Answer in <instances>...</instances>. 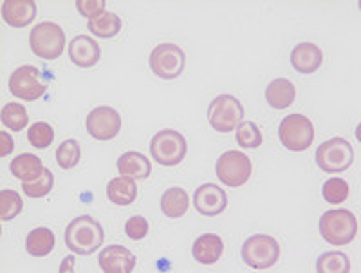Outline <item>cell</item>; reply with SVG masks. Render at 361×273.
Returning <instances> with one entry per match:
<instances>
[{
  "instance_id": "1",
  "label": "cell",
  "mask_w": 361,
  "mask_h": 273,
  "mask_svg": "<svg viewBox=\"0 0 361 273\" xmlns=\"http://www.w3.org/2000/svg\"><path fill=\"white\" fill-rule=\"evenodd\" d=\"M105 233L94 217L80 215L66 228V246L76 255H92L103 244Z\"/></svg>"
},
{
  "instance_id": "2",
  "label": "cell",
  "mask_w": 361,
  "mask_h": 273,
  "mask_svg": "<svg viewBox=\"0 0 361 273\" xmlns=\"http://www.w3.org/2000/svg\"><path fill=\"white\" fill-rule=\"evenodd\" d=\"M318 224L322 237L333 246L350 244L357 236V219L350 210H327Z\"/></svg>"
},
{
  "instance_id": "3",
  "label": "cell",
  "mask_w": 361,
  "mask_h": 273,
  "mask_svg": "<svg viewBox=\"0 0 361 273\" xmlns=\"http://www.w3.org/2000/svg\"><path fill=\"white\" fill-rule=\"evenodd\" d=\"M354 163L353 145L345 138H331L316 150V165L329 174H340Z\"/></svg>"
},
{
  "instance_id": "4",
  "label": "cell",
  "mask_w": 361,
  "mask_h": 273,
  "mask_svg": "<svg viewBox=\"0 0 361 273\" xmlns=\"http://www.w3.org/2000/svg\"><path fill=\"white\" fill-rule=\"evenodd\" d=\"M31 51L44 60H56L66 49V35L54 22H42L29 35Z\"/></svg>"
},
{
  "instance_id": "5",
  "label": "cell",
  "mask_w": 361,
  "mask_h": 273,
  "mask_svg": "<svg viewBox=\"0 0 361 273\" xmlns=\"http://www.w3.org/2000/svg\"><path fill=\"white\" fill-rule=\"evenodd\" d=\"M279 138L291 152H304L314 141V125L304 114H289L280 123Z\"/></svg>"
},
{
  "instance_id": "6",
  "label": "cell",
  "mask_w": 361,
  "mask_h": 273,
  "mask_svg": "<svg viewBox=\"0 0 361 273\" xmlns=\"http://www.w3.org/2000/svg\"><path fill=\"white\" fill-rule=\"evenodd\" d=\"M280 244L275 237L257 233L243 244V261L253 269H267L279 262Z\"/></svg>"
},
{
  "instance_id": "7",
  "label": "cell",
  "mask_w": 361,
  "mask_h": 273,
  "mask_svg": "<svg viewBox=\"0 0 361 273\" xmlns=\"http://www.w3.org/2000/svg\"><path fill=\"white\" fill-rule=\"evenodd\" d=\"M150 152L159 165H179L186 156V138L173 128H164L150 141Z\"/></svg>"
},
{
  "instance_id": "8",
  "label": "cell",
  "mask_w": 361,
  "mask_h": 273,
  "mask_svg": "<svg viewBox=\"0 0 361 273\" xmlns=\"http://www.w3.org/2000/svg\"><path fill=\"white\" fill-rule=\"evenodd\" d=\"M244 107L235 96L221 95L209 104L208 120L209 125L219 133H231L243 123Z\"/></svg>"
},
{
  "instance_id": "9",
  "label": "cell",
  "mask_w": 361,
  "mask_h": 273,
  "mask_svg": "<svg viewBox=\"0 0 361 273\" xmlns=\"http://www.w3.org/2000/svg\"><path fill=\"white\" fill-rule=\"evenodd\" d=\"M253 165L251 159L244 152L238 150H228L217 159L215 174L224 185L228 186H243L250 181Z\"/></svg>"
},
{
  "instance_id": "10",
  "label": "cell",
  "mask_w": 361,
  "mask_h": 273,
  "mask_svg": "<svg viewBox=\"0 0 361 273\" xmlns=\"http://www.w3.org/2000/svg\"><path fill=\"white\" fill-rule=\"evenodd\" d=\"M185 51L176 44H161L150 54V69L163 80L179 78L185 71Z\"/></svg>"
},
{
  "instance_id": "11",
  "label": "cell",
  "mask_w": 361,
  "mask_h": 273,
  "mask_svg": "<svg viewBox=\"0 0 361 273\" xmlns=\"http://www.w3.org/2000/svg\"><path fill=\"white\" fill-rule=\"evenodd\" d=\"M47 91L40 69L35 66H22L9 76V92L25 102L40 99Z\"/></svg>"
},
{
  "instance_id": "12",
  "label": "cell",
  "mask_w": 361,
  "mask_h": 273,
  "mask_svg": "<svg viewBox=\"0 0 361 273\" xmlns=\"http://www.w3.org/2000/svg\"><path fill=\"white\" fill-rule=\"evenodd\" d=\"M87 133L98 141H111L121 131V116L116 109L109 105L96 107L94 111L89 112L85 121Z\"/></svg>"
},
{
  "instance_id": "13",
  "label": "cell",
  "mask_w": 361,
  "mask_h": 273,
  "mask_svg": "<svg viewBox=\"0 0 361 273\" xmlns=\"http://www.w3.org/2000/svg\"><path fill=\"white\" fill-rule=\"evenodd\" d=\"M193 207L199 214L214 217V215L222 214L228 207V194L222 190L221 186L206 183L201 185L193 194Z\"/></svg>"
},
{
  "instance_id": "14",
  "label": "cell",
  "mask_w": 361,
  "mask_h": 273,
  "mask_svg": "<svg viewBox=\"0 0 361 273\" xmlns=\"http://www.w3.org/2000/svg\"><path fill=\"white\" fill-rule=\"evenodd\" d=\"M98 262L105 273H130L135 268V255L121 244H112L99 253Z\"/></svg>"
},
{
  "instance_id": "15",
  "label": "cell",
  "mask_w": 361,
  "mask_h": 273,
  "mask_svg": "<svg viewBox=\"0 0 361 273\" xmlns=\"http://www.w3.org/2000/svg\"><path fill=\"white\" fill-rule=\"evenodd\" d=\"M99 51L98 42L94 38L85 37V35H80V37H74L69 44V59L74 66L82 67V69H89V67H94L99 62Z\"/></svg>"
},
{
  "instance_id": "16",
  "label": "cell",
  "mask_w": 361,
  "mask_h": 273,
  "mask_svg": "<svg viewBox=\"0 0 361 273\" xmlns=\"http://www.w3.org/2000/svg\"><path fill=\"white\" fill-rule=\"evenodd\" d=\"M37 2L33 0H6L2 4V17L11 28H25L37 18Z\"/></svg>"
},
{
  "instance_id": "17",
  "label": "cell",
  "mask_w": 361,
  "mask_h": 273,
  "mask_svg": "<svg viewBox=\"0 0 361 273\" xmlns=\"http://www.w3.org/2000/svg\"><path fill=\"white\" fill-rule=\"evenodd\" d=\"M322 62H324V53H322L320 47L311 44V42L298 44L291 53V66L302 75L316 73L322 67Z\"/></svg>"
},
{
  "instance_id": "18",
  "label": "cell",
  "mask_w": 361,
  "mask_h": 273,
  "mask_svg": "<svg viewBox=\"0 0 361 273\" xmlns=\"http://www.w3.org/2000/svg\"><path fill=\"white\" fill-rule=\"evenodd\" d=\"M222 253H224V243L215 233H204L193 243L192 255L201 265H215Z\"/></svg>"
},
{
  "instance_id": "19",
  "label": "cell",
  "mask_w": 361,
  "mask_h": 273,
  "mask_svg": "<svg viewBox=\"0 0 361 273\" xmlns=\"http://www.w3.org/2000/svg\"><path fill=\"white\" fill-rule=\"evenodd\" d=\"M116 166H118L119 174L134 179V181H143L152 172V165L148 162V157L143 156L141 152H134V150L119 156Z\"/></svg>"
},
{
  "instance_id": "20",
  "label": "cell",
  "mask_w": 361,
  "mask_h": 273,
  "mask_svg": "<svg viewBox=\"0 0 361 273\" xmlns=\"http://www.w3.org/2000/svg\"><path fill=\"white\" fill-rule=\"evenodd\" d=\"M266 99L267 104L273 109H276V111L291 107L296 99L295 83L286 78L273 80L266 89Z\"/></svg>"
},
{
  "instance_id": "21",
  "label": "cell",
  "mask_w": 361,
  "mask_h": 273,
  "mask_svg": "<svg viewBox=\"0 0 361 273\" xmlns=\"http://www.w3.org/2000/svg\"><path fill=\"white\" fill-rule=\"evenodd\" d=\"M45 166L42 165V159L37 156V154H20L11 162L9 165V170H11V174L15 176L17 179H20L22 183L24 181H33L37 179L38 176L44 172Z\"/></svg>"
},
{
  "instance_id": "22",
  "label": "cell",
  "mask_w": 361,
  "mask_h": 273,
  "mask_svg": "<svg viewBox=\"0 0 361 273\" xmlns=\"http://www.w3.org/2000/svg\"><path fill=\"white\" fill-rule=\"evenodd\" d=\"M107 195L114 205L127 207V205L134 203L135 198H137V185H135L134 179L119 176V178L109 181Z\"/></svg>"
},
{
  "instance_id": "23",
  "label": "cell",
  "mask_w": 361,
  "mask_h": 273,
  "mask_svg": "<svg viewBox=\"0 0 361 273\" xmlns=\"http://www.w3.org/2000/svg\"><path fill=\"white\" fill-rule=\"evenodd\" d=\"M190 207V198L183 188L179 186H173L164 192L163 198H161V210L166 217L170 219H179L186 214Z\"/></svg>"
},
{
  "instance_id": "24",
  "label": "cell",
  "mask_w": 361,
  "mask_h": 273,
  "mask_svg": "<svg viewBox=\"0 0 361 273\" xmlns=\"http://www.w3.org/2000/svg\"><path fill=\"white\" fill-rule=\"evenodd\" d=\"M54 248V233L49 228H35L33 232H29L25 237V250L29 255L45 257L49 255Z\"/></svg>"
},
{
  "instance_id": "25",
  "label": "cell",
  "mask_w": 361,
  "mask_h": 273,
  "mask_svg": "<svg viewBox=\"0 0 361 273\" xmlns=\"http://www.w3.org/2000/svg\"><path fill=\"white\" fill-rule=\"evenodd\" d=\"M87 28L94 37L112 38L121 31V18L111 11H103L98 17L90 18L87 22Z\"/></svg>"
},
{
  "instance_id": "26",
  "label": "cell",
  "mask_w": 361,
  "mask_h": 273,
  "mask_svg": "<svg viewBox=\"0 0 361 273\" xmlns=\"http://www.w3.org/2000/svg\"><path fill=\"white\" fill-rule=\"evenodd\" d=\"M316 272L318 273H349L350 261L349 257L341 252H325L316 261Z\"/></svg>"
},
{
  "instance_id": "27",
  "label": "cell",
  "mask_w": 361,
  "mask_h": 273,
  "mask_svg": "<svg viewBox=\"0 0 361 273\" xmlns=\"http://www.w3.org/2000/svg\"><path fill=\"white\" fill-rule=\"evenodd\" d=\"M80 157H82V149L76 140H66L56 149V163L63 170L74 169L80 163Z\"/></svg>"
},
{
  "instance_id": "28",
  "label": "cell",
  "mask_w": 361,
  "mask_h": 273,
  "mask_svg": "<svg viewBox=\"0 0 361 273\" xmlns=\"http://www.w3.org/2000/svg\"><path fill=\"white\" fill-rule=\"evenodd\" d=\"M54 186V176L51 174L49 169H44L40 176L33 181H24L22 183V190L29 198H45L53 190Z\"/></svg>"
},
{
  "instance_id": "29",
  "label": "cell",
  "mask_w": 361,
  "mask_h": 273,
  "mask_svg": "<svg viewBox=\"0 0 361 273\" xmlns=\"http://www.w3.org/2000/svg\"><path fill=\"white\" fill-rule=\"evenodd\" d=\"M27 111L22 104H8L2 109V123L11 128L13 133H20L27 125Z\"/></svg>"
},
{
  "instance_id": "30",
  "label": "cell",
  "mask_w": 361,
  "mask_h": 273,
  "mask_svg": "<svg viewBox=\"0 0 361 273\" xmlns=\"http://www.w3.org/2000/svg\"><path fill=\"white\" fill-rule=\"evenodd\" d=\"M237 143L243 149H259L262 145V133L253 121H243L237 127Z\"/></svg>"
},
{
  "instance_id": "31",
  "label": "cell",
  "mask_w": 361,
  "mask_h": 273,
  "mask_svg": "<svg viewBox=\"0 0 361 273\" xmlns=\"http://www.w3.org/2000/svg\"><path fill=\"white\" fill-rule=\"evenodd\" d=\"M324 199L331 205H341L349 198V183L341 178H331L322 188Z\"/></svg>"
},
{
  "instance_id": "32",
  "label": "cell",
  "mask_w": 361,
  "mask_h": 273,
  "mask_svg": "<svg viewBox=\"0 0 361 273\" xmlns=\"http://www.w3.org/2000/svg\"><path fill=\"white\" fill-rule=\"evenodd\" d=\"M27 140L35 149H47L54 141V128L45 121H38L27 128Z\"/></svg>"
},
{
  "instance_id": "33",
  "label": "cell",
  "mask_w": 361,
  "mask_h": 273,
  "mask_svg": "<svg viewBox=\"0 0 361 273\" xmlns=\"http://www.w3.org/2000/svg\"><path fill=\"white\" fill-rule=\"evenodd\" d=\"M24 208L22 198L15 190H2L0 192V219L11 221L15 219Z\"/></svg>"
},
{
  "instance_id": "34",
  "label": "cell",
  "mask_w": 361,
  "mask_h": 273,
  "mask_svg": "<svg viewBox=\"0 0 361 273\" xmlns=\"http://www.w3.org/2000/svg\"><path fill=\"white\" fill-rule=\"evenodd\" d=\"M125 233L132 241L145 239L148 233V221L145 217H141V215H134L125 224Z\"/></svg>"
},
{
  "instance_id": "35",
  "label": "cell",
  "mask_w": 361,
  "mask_h": 273,
  "mask_svg": "<svg viewBox=\"0 0 361 273\" xmlns=\"http://www.w3.org/2000/svg\"><path fill=\"white\" fill-rule=\"evenodd\" d=\"M80 15L85 18H94L105 11V0H78L76 2Z\"/></svg>"
},
{
  "instance_id": "36",
  "label": "cell",
  "mask_w": 361,
  "mask_h": 273,
  "mask_svg": "<svg viewBox=\"0 0 361 273\" xmlns=\"http://www.w3.org/2000/svg\"><path fill=\"white\" fill-rule=\"evenodd\" d=\"M13 152V138L8 133H0V156L6 157Z\"/></svg>"
},
{
  "instance_id": "37",
  "label": "cell",
  "mask_w": 361,
  "mask_h": 273,
  "mask_svg": "<svg viewBox=\"0 0 361 273\" xmlns=\"http://www.w3.org/2000/svg\"><path fill=\"white\" fill-rule=\"evenodd\" d=\"M73 265H74V257H67L66 261L62 262V266H60V273H66V272H73Z\"/></svg>"
}]
</instances>
